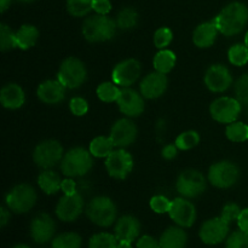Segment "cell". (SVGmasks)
<instances>
[{"label":"cell","mask_w":248,"mask_h":248,"mask_svg":"<svg viewBox=\"0 0 248 248\" xmlns=\"http://www.w3.org/2000/svg\"><path fill=\"white\" fill-rule=\"evenodd\" d=\"M90 150L81 147L72 148L68 150L61 161V171L67 177H81L85 176L92 169L93 160H92Z\"/></svg>","instance_id":"3957f363"},{"label":"cell","mask_w":248,"mask_h":248,"mask_svg":"<svg viewBox=\"0 0 248 248\" xmlns=\"http://www.w3.org/2000/svg\"><path fill=\"white\" fill-rule=\"evenodd\" d=\"M176 188L183 198H196L206 190L205 176L196 170H186L178 176Z\"/></svg>","instance_id":"ba28073f"},{"label":"cell","mask_w":248,"mask_h":248,"mask_svg":"<svg viewBox=\"0 0 248 248\" xmlns=\"http://www.w3.org/2000/svg\"><path fill=\"white\" fill-rule=\"evenodd\" d=\"M57 78L65 89H77L86 80V67L79 58L68 57L61 64Z\"/></svg>","instance_id":"5b68a950"},{"label":"cell","mask_w":248,"mask_h":248,"mask_svg":"<svg viewBox=\"0 0 248 248\" xmlns=\"http://www.w3.org/2000/svg\"><path fill=\"white\" fill-rule=\"evenodd\" d=\"M81 236L77 232H63L52 241V248H81Z\"/></svg>","instance_id":"f546056e"},{"label":"cell","mask_w":248,"mask_h":248,"mask_svg":"<svg viewBox=\"0 0 248 248\" xmlns=\"http://www.w3.org/2000/svg\"><path fill=\"white\" fill-rule=\"evenodd\" d=\"M84 211V199L79 193L64 195L56 206V215L63 222H74Z\"/></svg>","instance_id":"5bb4252c"},{"label":"cell","mask_w":248,"mask_h":248,"mask_svg":"<svg viewBox=\"0 0 248 248\" xmlns=\"http://www.w3.org/2000/svg\"><path fill=\"white\" fill-rule=\"evenodd\" d=\"M114 232L119 241L133 242L140 236V223L133 216H124L118 219Z\"/></svg>","instance_id":"44dd1931"},{"label":"cell","mask_w":248,"mask_h":248,"mask_svg":"<svg viewBox=\"0 0 248 248\" xmlns=\"http://www.w3.org/2000/svg\"><path fill=\"white\" fill-rule=\"evenodd\" d=\"M232 84V77L229 69L222 64H215L205 74V85L212 92L227 91Z\"/></svg>","instance_id":"e0dca14e"},{"label":"cell","mask_w":248,"mask_h":248,"mask_svg":"<svg viewBox=\"0 0 248 248\" xmlns=\"http://www.w3.org/2000/svg\"><path fill=\"white\" fill-rule=\"evenodd\" d=\"M228 58H229L230 63L236 67H242L248 62V48L246 45L242 44H236V45L232 46L228 51Z\"/></svg>","instance_id":"d590c367"},{"label":"cell","mask_w":248,"mask_h":248,"mask_svg":"<svg viewBox=\"0 0 248 248\" xmlns=\"http://www.w3.org/2000/svg\"><path fill=\"white\" fill-rule=\"evenodd\" d=\"M94 0H67V9L72 16H86L91 10H93Z\"/></svg>","instance_id":"836d02e7"},{"label":"cell","mask_w":248,"mask_h":248,"mask_svg":"<svg viewBox=\"0 0 248 248\" xmlns=\"http://www.w3.org/2000/svg\"><path fill=\"white\" fill-rule=\"evenodd\" d=\"M86 215L93 224L98 227H110L116 220V206L107 196H97L87 205Z\"/></svg>","instance_id":"277c9868"},{"label":"cell","mask_w":248,"mask_h":248,"mask_svg":"<svg viewBox=\"0 0 248 248\" xmlns=\"http://www.w3.org/2000/svg\"><path fill=\"white\" fill-rule=\"evenodd\" d=\"M113 149L114 144L110 137H104V136H99L92 140L89 148L90 153L96 157H108Z\"/></svg>","instance_id":"f1b7e54d"},{"label":"cell","mask_w":248,"mask_h":248,"mask_svg":"<svg viewBox=\"0 0 248 248\" xmlns=\"http://www.w3.org/2000/svg\"><path fill=\"white\" fill-rule=\"evenodd\" d=\"M171 202L172 201H170L165 196L156 195L154 198H152V200H150V208L155 213H160V215H162V213H169L170 207H171Z\"/></svg>","instance_id":"b9f144b4"},{"label":"cell","mask_w":248,"mask_h":248,"mask_svg":"<svg viewBox=\"0 0 248 248\" xmlns=\"http://www.w3.org/2000/svg\"><path fill=\"white\" fill-rule=\"evenodd\" d=\"M210 113L213 120L220 124H232L236 121L241 113V103L236 98L232 97H220L212 102Z\"/></svg>","instance_id":"30bf717a"},{"label":"cell","mask_w":248,"mask_h":248,"mask_svg":"<svg viewBox=\"0 0 248 248\" xmlns=\"http://www.w3.org/2000/svg\"><path fill=\"white\" fill-rule=\"evenodd\" d=\"M138 23V14L132 7H125L119 12L116 24L120 29H132Z\"/></svg>","instance_id":"1f68e13d"},{"label":"cell","mask_w":248,"mask_h":248,"mask_svg":"<svg viewBox=\"0 0 248 248\" xmlns=\"http://www.w3.org/2000/svg\"><path fill=\"white\" fill-rule=\"evenodd\" d=\"M63 148L58 140H47L36 145L33 153V160L39 167L48 170L56 166L63 159Z\"/></svg>","instance_id":"52a82bcc"},{"label":"cell","mask_w":248,"mask_h":248,"mask_svg":"<svg viewBox=\"0 0 248 248\" xmlns=\"http://www.w3.org/2000/svg\"><path fill=\"white\" fill-rule=\"evenodd\" d=\"M17 47L16 33L11 31L9 26L5 23L0 24V48L2 52Z\"/></svg>","instance_id":"74e56055"},{"label":"cell","mask_w":248,"mask_h":248,"mask_svg":"<svg viewBox=\"0 0 248 248\" xmlns=\"http://www.w3.org/2000/svg\"><path fill=\"white\" fill-rule=\"evenodd\" d=\"M225 135H227L228 140H232V142H246L248 140V125L244 123H239V121H234V123L228 125Z\"/></svg>","instance_id":"4dcf8cb0"},{"label":"cell","mask_w":248,"mask_h":248,"mask_svg":"<svg viewBox=\"0 0 248 248\" xmlns=\"http://www.w3.org/2000/svg\"><path fill=\"white\" fill-rule=\"evenodd\" d=\"M248 22V9L242 2H232L227 5L217 17L213 19V23L217 26L218 31L227 36L236 35L241 33Z\"/></svg>","instance_id":"6da1fadb"},{"label":"cell","mask_w":248,"mask_h":248,"mask_svg":"<svg viewBox=\"0 0 248 248\" xmlns=\"http://www.w3.org/2000/svg\"><path fill=\"white\" fill-rule=\"evenodd\" d=\"M56 224L52 218L46 213L36 216L31 223V236L36 244H46L53 237Z\"/></svg>","instance_id":"d6986e66"},{"label":"cell","mask_w":248,"mask_h":248,"mask_svg":"<svg viewBox=\"0 0 248 248\" xmlns=\"http://www.w3.org/2000/svg\"><path fill=\"white\" fill-rule=\"evenodd\" d=\"M119 240L115 235L108 232H99L93 235L89 241V248H116Z\"/></svg>","instance_id":"e575fe53"},{"label":"cell","mask_w":248,"mask_h":248,"mask_svg":"<svg viewBox=\"0 0 248 248\" xmlns=\"http://www.w3.org/2000/svg\"><path fill=\"white\" fill-rule=\"evenodd\" d=\"M153 64H154V68L156 72L162 73V74H167L176 65V55H174L173 51L162 48V50H160L155 55Z\"/></svg>","instance_id":"83f0119b"},{"label":"cell","mask_w":248,"mask_h":248,"mask_svg":"<svg viewBox=\"0 0 248 248\" xmlns=\"http://www.w3.org/2000/svg\"><path fill=\"white\" fill-rule=\"evenodd\" d=\"M200 142V136L195 131H186V132L181 133V135L177 137L176 143L179 150H190L194 147L199 144Z\"/></svg>","instance_id":"8d00e7d4"},{"label":"cell","mask_w":248,"mask_h":248,"mask_svg":"<svg viewBox=\"0 0 248 248\" xmlns=\"http://www.w3.org/2000/svg\"><path fill=\"white\" fill-rule=\"evenodd\" d=\"M106 167L109 176L115 179H125L133 169V159L130 153L124 149L113 150L106 157Z\"/></svg>","instance_id":"8fae6325"},{"label":"cell","mask_w":248,"mask_h":248,"mask_svg":"<svg viewBox=\"0 0 248 248\" xmlns=\"http://www.w3.org/2000/svg\"><path fill=\"white\" fill-rule=\"evenodd\" d=\"M172 39H173L172 31L170 28H166V27L159 28L154 34V44L160 50L166 48V46H169L171 44Z\"/></svg>","instance_id":"f35d334b"},{"label":"cell","mask_w":248,"mask_h":248,"mask_svg":"<svg viewBox=\"0 0 248 248\" xmlns=\"http://www.w3.org/2000/svg\"><path fill=\"white\" fill-rule=\"evenodd\" d=\"M167 80L166 74H162L155 70L154 73L148 74L140 82V93L144 98L155 99L161 97L167 89Z\"/></svg>","instance_id":"ffe728a7"},{"label":"cell","mask_w":248,"mask_h":248,"mask_svg":"<svg viewBox=\"0 0 248 248\" xmlns=\"http://www.w3.org/2000/svg\"><path fill=\"white\" fill-rule=\"evenodd\" d=\"M69 108L74 115L82 116L89 111V103H87L86 99L81 98V97H74V98L70 99Z\"/></svg>","instance_id":"7bdbcfd3"},{"label":"cell","mask_w":248,"mask_h":248,"mask_svg":"<svg viewBox=\"0 0 248 248\" xmlns=\"http://www.w3.org/2000/svg\"><path fill=\"white\" fill-rule=\"evenodd\" d=\"M26 101L22 87L17 84H7L0 91V102L6 109L21 108Z\"/></svg>","instance_id":"603a6c76"},{"label":"cell","mask_w":248,"mask_h":248,"mask_svg":"<svg viewBox=\"0 0 248 248\" xmlns=\"http://www.w3.org/2000/svg\"><path fill=\"white\" fill-rule=\"evenodd\" d=\"M177 153H178V148L176 144H167L162 149V157L166 160H172L177 156Z\"/></svg>","instance_id":"c3c4849f"},{"label":"cell","mask_w":248,"mask_h":248,"mask_svg":"<svg viewBox=\"0 0 248 248\" xmlns=\"http://www.w3.org/2000/svg\"><path fill=\"white\" fill-rule=\"evenodd\" d=\"M12 248H31V247L27 246V245H16V246H14Z\"/></svg>","instance_id":"db71d44e"},{"label":"cell","mask_w":248,"mask_h":248,"mask_svg":"<svg viewBox=\"0 0 248 248\" xmlns=\"http://www.w3.org/2000/svg\"><path fill=\"white\" fill-rule=\"evenodd\" d=\"M169 215L171 219L182 228H190L196 219L195 206L183 196L172 201Z\"/></svg>","instance_id":"4fadbf2b"},{"label":"cell","mask_w":248,"mask_h":248,"mask_svg":"<svg viewBox=\"0 0 248 248\" xmlns=\"http://www.w3.org/2000/svg\"><path fill=\"white\" fill-rule=\"evenodd\" d=\"M38 184L44 193L47 194V195H53L61 189L62 181H61L60 176L56 172L51 171V170H46V171L41 172L39 174Z\"/></svg>","instance_id":"4316f807"},{"label":"cell","mask_w":248,"mask_h":248,"mask_svg":"<svg viewBox=\"0 0 248 248\" xmlns=\"http://www.w3.org/2000/svg\"><path fill=\"white\" fill-rule=\"evenodd\" d=\"M237 225H239L240 230L248 232V208L241 210V213L237 218Z\"/></svg>","instance_id":"681fc988"},{"label":"cell","mask_w":248,"mask_h":248,"mask_svg":"<svg viewBox=\"0 0 248 248\" xmlns=\"http://www.w3.org/2000/svg\"><path fill=\"white\" fill-rule=\"evenodd\" d=\"M121 90L116 86V84H111V82H102L98 87H97V96L102 102H107V103H111V102L118 101L119 96H120Z\"/></svg>","instance_id":"d6a6232c"},{"label":"cell","mask_w":248,"mask_h":248,"mask_svg":"<svg viewBox=\"0 0 248 248\" xmlns=\"http://www.w3.org/2000/svg\"><path fill=\"white\" fill-rule=\"evenodd\" d=\"M38 97L46 104H57L65 97V87L60 80H46L38 87Z\"/></svg>","instance_id":"7402d4cb"},{"label":"cell","mask_w":248,"mask_h":248,"mask_svg":"<svg viewBox=\"0 0 248 248\" xmlns=\"http://www.w3.org/2000/svg\"><path fill=\"white\" fill-rule=\"evenodd\" d=\"M159 242L161 248H186L188 235L182 227H170L162 232Z\"/></svg>","instance_id":"d4e9b609"},{"label":"cell","mask_w":248,"mask_h":248,"mask_svg":"<svg viewBox=\"0 0 248 248\" xmlns=\"http://www.w3.org/2000/svg\"><path fill=\"white\" fill-rule=\"evenodd\" d=\"M36 191L29 184H18L10 190L5 202L7 208L15 213H26L34 207L36 202Z\"/></svg>","instance_id":"8992f818"},{"label":"cell","mask_w":248,"mask_h":248,"mask_svg":"<svg viewBox=\"0 0 248 248\" xmlns=\"http://www.w3.org/2000/svg\"><path fill=\"white\" fill-rule=\"evenodd\" d=\"M18 1H22V2H31V1H35V0H18Z\"/></svg>","instance_id":"9f6ffc18"},{"label":"cell","mask_w":248,"mask_h":248,"mask_svg":"<svg viewBox=\"0 0 248 248\" xmlns=\"http://www.w3.org/2000/svg\"><path fill=\"white\" fill-rule=\"evenodd\" d=\"M137 248H161L160 242L150 235H144L137 241Z\"/></svg>","instance_id":"f6af8a7d"},{"label":"cell","mask_w":248,"mask_h":248,"mask_svg":"<svg viewBox=\"0 0 248 248\" xmlns=\"http://www.w3.org/2000/svg\"><path fill=\"white\" fill-rule=\"evenodd\" d=\"M225 248H248V232H235L228 237Z\"/></svg>","instance_id":"ab89813d"},{"label":"cell","mask_w":248,"mask_h":248,"mask_svg":"<svg viewBox=\"0 0 248 248\" xmlns=\"http://www.w3.org/2000/svg\"><path fill=\"white\" fill-rule=\"evenodd\" d=\"M240 171L235 164L230 161H220L213 164L208 171V181L216 188L227 189L236 184Z\"/></svg>","instance_id":"9c48e42d"},{"label":"cell","mask_w":248,"mask_h":248,"mask_svg":"<svg viewBox=\"0 0 248 248\" xmlns=\"http://www.w3.org/2000/svg\"><path fill=\"white\" fill-rule=\"evenodd\" d=\"M240 213H241V210H240L239 206H237L236 203L232 202V203H227V205L223 207L222 216H220V217H222L228 224H230V223L234 222V220H237Z\"/></svg>","instance_id":"ee69618b"},{"label":"cell","mask_w":248,"mask_h":248,"mask_svg":"<svg viewBox=\"0 0 248 248\" xmlns=\"http://www.w3.org/2000/svg\"><path fill=\"white\" fill-rule=\"evenodd\" d=\"M119 109L126 116H140L144 110V101L143 97L137 91L132 89H123L120 91L118 101Z\"/></svg>","instance_id":"ac0fdd59"},{"label":"cell","mask_w":248,"mask_h":248,"mask_svg":"<svg viewBox=\"0 0 248 248\" xmlns=\"http://www.w3.org/2000/svg\"><path fill=\"white\" fill-rule=\"evenodd\" d=\"M140 63L137 60H125L123 62L118 63L113 70V81L114 84L120 85V86L128 87L137 81L140 75Z\"/></svg>","instance_id":"2e32d148"},{"label":"cell","mask_w":248,"mask_h":248,"mask_svg":"<svg viewBox=\"0 0 248 248\" xmlns=\"http://www.w3.org/2000/svg\"><path fill=\"white\" fill-rule=\"evenodd\" d=\"M116 248H132V245H131V242L127 241H119Z\"/></svg>","instance_id":"f5cc1de1"},{"label":"cell","mask_w":248,"mask_h":248,"mask_svg":"<svg viewBox=\"0 0 248 248\" xmlns=\"http://www.w3.org/2000/svg\"><path fill=\"white\" fill-rule=\"evenodd\" d=\"M236 99L241 104H248V74L242 75L235 84Z\"/></svg>","instance_id":"60d3db41"},{"label":"cell","mask_w":248,"mask_h":248,"mask_svg":"<svg viewBox=\"0 0 248 248\" xmlns=\"http://www.w3.org/2000/svg\"><path fill=\"white\" fill-rule=\"evenodd\" d=\"M61 189L63 190L64 195H72V194L77 193V184H75V182L73 179L67 178L64 181H62Z\"/></svg>","instance_id":"7dc6e473"},{"label":"cell","mask_w":248,"mask_h":248,"mask_svg":"<svg viewBox=\"0 0 248 248\" xmlns=\"http://www.w3.org/2000/svg\"><path fill=\"white\" fill-rule=\"evenodd\" d=\"M39 39V31L31 24H24L16 31L17 47L22 50H28L33 47Z\"/></svg>","instance_id":"484cf974"},{"label":"cell","mask_w":248,"mask_h":248,"mask_svg":"<svg viewBox=\"0 0 248 248\" xmlns=\"http://www.w3.org/2000/svg\"><path fill=\"white\" fill-rule=\"evenodd\" d=\"M218 28L213 22H205L196 27L193 34V41L198 47L206 48L215 44L218 35Z\"/></svg>","instance_id":"cb8c5ba5"},{"label":"cell","mask_w":248,"mask_h":248,"mask_svg":"<svg viewBox=\"0 0 248 248\" xmlns=\"http://www.w3.org/2000/svg\"><path fill=\"white\" fill-rule=\"evenodd\" d=\"M116 22L107 15H94L89 17L82 24V34L90 43H102L113 39L116 31Z\"/></svg>","instance_id":"7a4b0ae2"},{"label":"cell","mask_w":248,"mask_h":248,"mask_svg":"<svg viewBox=\"0 0 248 248\" xmlns=\"http://www.w3.org/2000/svg\"><path fill=\"white\" fill-rule=\"evenodd\" d=\"M10 4H11V0H0V10H1V12L6 11Z\"/></svg>","instance_id":"816d5d0a"},{"label":"cell","mask_w":248,"mask_h":248,"mask_svg":"<svg viewBox=\"0 0 248 248\" xmlns=\"http://www.w3.org/2000/svg\"><path fill=\"white\" fill-rule=\"evenodd\" d=\"M245 45H246V47L248 48V31L246 33V36H245Z\"/></svg>","instance_id":"11a10c76"},{"label":"cell","mask_w":248,"mask_h":248,"mask_svg":"<svg viewBox=\"0 0 248 248\" xmlns=\"http://www.w3.org/2000/svg\"><path fill=\"white\" fill-rule=\"evenodd\" d=\"M111 142L116 148H126L132 144L137 137V126L128 119H120L110 130Z\"/></svg>","instance_id":"9a60e30c"},{"label":"cell","mask_w":248,"mask_h":248,"mask_svg":"<svg viewBox=\"0 0 248 248\" xmlns=\"http://www.w3.org/2000/svg\"><path fill=\"white\" fill-rule=\"evenodd\" d=\"M228 234H229V224L222 217H219L206 220L201 225L199 236L203 244L218 245L227 239Z\"/></svg>","instance_id":"7c38bea8"},{"label":"cell","mask_w":248,"mask_h":248,"mask_svg":"<svg viewBox=\"0 0 248 248\" xmlns=\"http://www.w3.org/2000/svg\"><path fill=\"white\" fill-rule=\"evenodd\" d=\"M10 220V212L5 207H1L0 210V225L1 228H4L7 224V222Z\"/></svg>","instance_id":"f907efd6"},{"label":"cell","mask_w":248,"mask_h":248,"mask_svg":"<svg viewBox=\"0 0 248 248\" xmlns=\"http://www.w3.org/2000/svg\"><path fill=\"white\" fill-rule=\"evenodd\" d=\"M111 10V2L109 0H94L93 1V11L98 15H107Z\"/></svg>","instance_id":"bcb514c9"}]
</instances>
